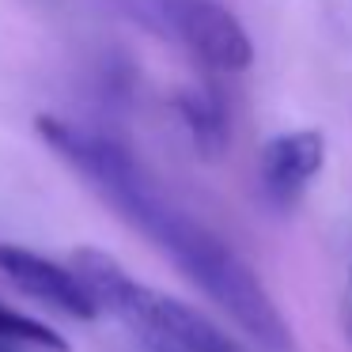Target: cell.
Returning <instances> with one entry per match:
<instances>
[{
	"mask_svg": "<svg viewBox=\"0 0 352 352\" xmlns=\"http://www.w3.org/2000/svg\"><path fill=\"white\" fill-rule=\"evenodd\" d=\"M38 133L91 186L102 205H110L122 220H129L133 231H140L148 243L160 246L170 258V265L190 276L254 344L273 352L292 349V329L273 296L265 292L261 276L216 231H208L197 216L175 205L129 148L107 133L84 129V125L50 114L38 118Z\"/></svg>",
	"mask_w": 352,
	"mask_h": 352,
	"instance_id": "cell-1",
	"label": "cell"
},
{
	"mask_svg": "<svg viewBox=\"0 0 352 352\" xmlns=\"http://www.w3.org/2000/svg\"><path fill=\"white\" fill-rule=\"evenodd\" d=\"M72 269L87 284L95 307L114 314L148 352H243V344L231 341L212 318L152 284H140L110 254L84 246L72 254Z\"/></svg>",
	"mask_w": 352,
	"mask_h": 352,
	"instance_id": "cell-2",
	"label": "cell"
},
{
	"mask_svg": "<svg viewBox=\"0 0 352 352\" xmlns=\"http://www.w3.org/2000/svg\"><path fill=\"white\" fill-rule=\"evenodd\" d=\"M122 8L208 69L239 72L254 61L250 34L223 0H122Z\"/></svg>",
	"mask_w": 352,
	"mask_h": 352,
	"instance_id": "cell-3",
	"label": "cell"
},
{
	"mask_svg": "<svg viewBox=\"0 0 352 352\" xmlns=\"http://www.w3.org/2000/svg\"><path fill=\"white\" fill-rule=\"evenodd\" d=\"M0 273L8 276L19 292H27L31 299L54 307V311L69 314V318H95L99 307H95L87 284L76 276V269H65L57 261L42 258L38 250H27V246L16 243H0Z\"/></svg>",
	"mask_w": 352,
	"mask_h": 352,
	"instance_id": "cell-4",
	"label": "cell"
},
{
	"mask_svg": "<svg viewBox=\"0 0 352 352\" xmlns=\"http://www.w3.org/2000/svg\"><path fill=\"white\" fill-rule=\"evenodd\" d=\"M326 163V137L318 129H292L265 140L258 155V178L261 190L276 205H292L299 193L311 186V178Z\"/></svg>",
	"mask_w": 352,
	"mask_h": 352,
	"instance_id": "cell-5",
	"label": "cell"
},
{
	"mask_svg": "<svg viewBox=\"0 0 352 352\" xmlns=\"http://www.w3.org/2000/svg\"><path fill=\"white\" fill-rule=\"evenodd\" d=\"M178 114H182L186 129H190V140L205 160H216V155L228 148V110L216 95L208 91H182L178 95Z\"/></svg>",
	"mask_w": 352,
	"mask_h": 352,
	"instance_id": "cell-6",
	"label": "cell"
},
{
	"mask_svg": "<svg viewBox=\"0 0 352 352\" xmlns=\"http://www.w3.org/2000/svg\"><path fill=\"white\" fill-rule=\"evenodd\" d=\"M0 349H42V352H69L65 337L50 329L46 322L19 314L0 303Z\"/></svg>",
	"mask_w": 352,
	"mask_h": 352,
	"instance_id": "cell-7",
	"label": "cell"
},
{
	"mask_svg": "<svg viewBox=\"0 0 352 352\" xmlns=\"http://www.w3.org/2000/svg\"><path fill=\"white\" fill-rule=\"evenodd\" d=\"M349 292H352V273H349Z\"/></svg>",
	"mask_w": 352,
	"mask_h": 352,
	"instance_id": "cell-8",
	"label": "cell"
}]
</instances>
